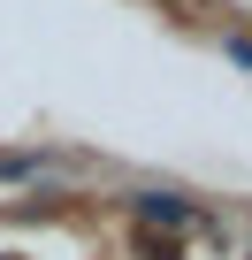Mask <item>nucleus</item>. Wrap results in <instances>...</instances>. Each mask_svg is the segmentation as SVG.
Instances as JSON below:
<instances>
[{
	"instance_id": "2",
	"label": "nucleus",
	"mask_w": 252,
	"mask_h": 260,
	"mask_svg": "<svg viewBox=\"0 0 252 260\" xmlns=\"http://www.w3.org/2000/svg\"><path fill=\"white\" fill-rule=\"evenodd\" d=\"M222 54H229V61H244V69H252V39H222Z\"/></svg>"
},
{
	"instance_id": "1",
	"label": "nucleus",
	"mask_w": 252,
	"mask_h": 260,
	"mask_svg": "<svg viewBox=\"0 0 252 260\" xmlns=\"http://www.w3.org/2000/svg\"><path fill=\"white\" fill-rule=\"evenodd\" d=\"M138 214H146V222H191V207H184L176 191H138Z\"/></svg>"
}]
</instances>
